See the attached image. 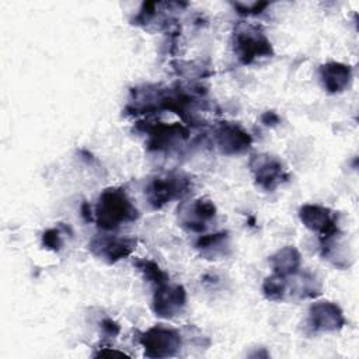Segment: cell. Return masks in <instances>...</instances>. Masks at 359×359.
Returning a JSON list of instances; mask_svg holds the SVG:
<instances>
[{
  "instance_id": "6da1fadb",
  "label": "cell",
  "mask_w": 359,
  "mask_h": 359,
  "mask_svg": "<svg viewBox=\"0 0 359 359\" xmlns=\"http://www.w3.org/2000/svg\"><path fill=\"white\" fill-rule=\"evenodd\" d=\"M139 217V212L122 188H107L95 205V222L102 230H115Z\"/></svg>"
},
{
  "instance_id": "7a4b0ae2",
  "label": "cell",
  "mask_w": 359,
  "mask_h": 359,
  "mask_svg": "<svg viewBox=\"0 0 359 359\" xmlns=\"http://www.w3.org/2000/svg\"><path fill=\"white\" fill-rule=\"evenodd\" d=\"M233 49L238 60L244 65L273 55L269 39L258 27L251 24L237 25L233 34Z\"/></svg>"
},
{
  "instance_id": "3957f363",
  "label": "cell",
  "mask_w": 359,
  "mask_h": 359,
  "mask_svg": "<svg viewBox=\"0 0 359 359\" xmlns=\"http://www.w3.org/2000/svg\"><path fill=\"white\" fill-rule=\"evenodd\" d=\"M191 188V181L180 174L158 175L151 180L144 191L147 202L153 209H160L174 199L184 196Z\"/></svg>"
},
{
  "instance_id": "277c9868",
  "label": "cell",
  "mask_w": 359,
  "mask_h": 359,
  "mask_svg": "<svg viewBox=\"0 0 359 359\" xmlns=\"http://www.w3.org/2000/svg\"><path fill=\"white\" fill-rule=\"evenodd\" d=\"M139 342L147 358H170L180 351L182 339L177 330L158 324L143 332Z\"/></svg>"
},
{
  "instance_id": "5b68a950",
  "label": "cell",
  "mask_w": 359,
  "mask_h": 359,
  "mask_svg": "<svg viewBox=\"0 0 359 359\" xmlns=\"http://www.w3.org/2000/svg\"><path fill=\"white\" fill-rule=\"evenodd\" d=\"M248 165L254 175L255 184L268 192L275 191L289 178L283 163L271 154H255L250 158Z\"/></svg>"
},
{
  "instance_id": "8992f818",
  "label": "cell",
  "mask_w": 359,
  "mask_h": 359,
  "mask_svg": "<svg viewBox=\"0 0 359 359\" xmlns=\"http://www.w3.org/2000/svg\"><path fill=\"white\" fill-rule=\"evenodd\" d=\"M299 219L309 230L318 234L321 244L337 237L339 233L335 215L321 205H303L299 210Z\"/></svg>"
},
{
  "instance_id": "52a82bcc",
  "label": "cell",
  "mask_w": 359,
  "mask_h": 359,
  "mask_svg": "<svg viewBox=\"0 0 359 359\" xmlns=\"http://www.w3.org/2000/svg\"><path fill=\"white\" fill-rule=\"evenodd\" d=\"M187 304V292L178 283L165 282L156 287L151 309L156 316L163 318H172L178 316Z\"/></svg>"
},
{
  "instance_id": "ba28073f",
  "label": "cell",
  "mask_w": 359,
  "mask_h": 359,
  "mask_svg": "<svg viewBox=\"0 0 359 359\" xmlns=\"http://www.w3.org/2000/svg\"><path fill=\"white\" fill-rule=\"evenodd\" d=\"M135 248L136 238L118 236H95L88 244V250L93 255L108 264H115L116 261L130 255Z\"/></svg>"
},
{
  "instance_id": "9c48e42d",
  "label": "cell",
  "mask_w": 359,
  "mask_h": 359,
  "mask_svg": "<svg viewBox=\"0 0 359 359\" xmlns=\"http://www.w3.org/2000/svg\"><path fill=\"white\" fill-rule=\"evenodd\" d=\"M307 324L314 331L334 332L345 325V317L337 303L321 300L310 306Z\"/></svg>"
},
{
  "instance_id": "30bf717a",
  "label": "cell",
  "mask_w": 359,
  "mask_h": 359,
  "mask_svg": "<svg viewBox=\"0 0 359 359\" xmlns=\"http://www.w3.org/2000/svg\"><path fill=\"white\" fill-rule=\"evenodd\" d=\"M216 144L224 154H238L250 149L252 137L240 125L222 122L215 132Z\"/></svg>"
},
{
  "instance_id": "8fae6325",
  "label": "cell",
  "mask_w": 359,
  "mask_h": 359,
  "mask_svg": "<svg viewBox=\"0 0 359 359\" xmlns=\"http://www.w3.org/2000/svg\"><path fill=\"white\" fill-rule=\"evenodd\" d=\"M147 146L151 150H164L188 137V129L180 123H157L147 129Z\"/></svg>"
},
{
  "instance_id": "7c38bea8",
  "label": "cell",
  "mask_w": 359,
  "mask_h": 359,
  "mask_svg": "<svg viewBox=\"0 0 359 359\" xmlns=\"http://www.w3.org/2000/svg\"><path fill=\"white\" fill-rule=\"evenodd\" d=\"M318 76L323 88L331 94H337L346 90V87L351 84L352 70L348 65L339 62H328L320 66Z\"/></svg>"
},
{
  "instance_id": "4fadbf2b",
  "label": "cell",
  "mask_w": 359,
  "mask_h": 359,
  "mask_svg": "<svg viewBox=\"0 0 359 359\" xmlns=\"http://www.w3.org/2000/svg\"><path fill=\"white\" fill-rule=\"evenodd\" d=\"M182 213V224L192 231H202L206 226V222L212 220L216 215V206L209 199H195L189 203Z\"/></svg>"
},
{
  "instance_id": "5bb4252c",
  "label": "cell",
  "mask_w": 359,
  "mask_h": 359,
  "mask_svg": "<svg viewBox=\"0 0 359 359\" xmlns=\"http://www.w3.org/2000/svg\"><path fill=\"white\" fill-rule=\"evenodd\" d=\"M269 264L273 269V273L287 278L299 272L302 265V257L294 247L286 245L269 257Z\"/></svg>"
},
{
  "instance_id": "9a60e30c",
  "label": "cell",
  "mask_w": 359,
  "mask_h": 359,
  "mask_svg": "<svg viewBox=\"0 0 359 359\" xmlns=\"http://www.w3.org/2000/svg\"><path fill=\"white\" fill-rule=\"evenodd\" d=\"M195 248L203 257L209 259H217L219 257L226 255V250L229 248V233L220 231L201 236L195 243Z\"/></svg>"
},
{
  "instance_id": "2e32d148",
  "label": "cell",
  "mask_w": 359,
  "mask_h": 359,
  "mask_svg": "<svg viewBox=\"0 0 359 359\" xmlns=\"http://www.w3.org/2000/svg\"><path fill=\"white\" fill-rule=\"evenodd\" d=\"M287 292V280L286 276L273 273L268 276L262 283V293L268 300L279 302L283 300Z\"/></svg>"
},
{
  "instance_id": "e0dca14e",
  "label": "cell",
  "mask_w": 359,
  "mask_h": 359,
  "mask_svg": "<svg viewBox=\"0 0 359 359\" xmlns=\"http://www.w3.org/2000/svg\"><path fill=\"white\" fill-rule=\"evenodd\" d=\"M135 265L143 273L144 279H147V282H150L156 287L168 282V275L154 261H151V259H137L135 262Z\"/></svg>"
},
{
  "instance_id": "ac0fdd59",
  "label": "cell",
  "mask_w": 359,
  "mask_h": 359,
  "mask_svg": "<svg viewBox=\"0 0 359 359\" xmlns=\"http://www.w3.org/2000/svg\"><path fill=\"white\" fill-rule=\"evenodd\" d=\"M42 244L43 247H46L48 250L52 251H59L63 241H62V236L60 231L57 229H48L43 234H42Z\"/></svg>"
},
{
  "instance_id": "d6986e66",
  "label": "cell",
  "mask_w": 359,
  "mask_h": 359,
  "mask_svg": "<svg viewBox=\"0 0 359 359\" xmlns=\"http://www.w3.org/2000/svg\"><path fill=\"white\" fill-rule=\"evenodd\" d=\"M101 330H102L105 337H111V338H115L119 334V331H121L119 325L114 320H111V318H105L101 323Z\"/></svg>"
},
{
  "instance_id": "ffe728a7",
  "label": "cell",
  "mask_w": 359,
  "mask_h": 359,
  "mask_svg": "<svg viewBox=\"0 0 359 359\" xmlns=\"http://www.w3.org/2000/svg\"><path fill=\"white\" fill-rule=\"evenodd\" d=\"M261 121H262V123L266 125V126H273V125L279 123L280 118H279V115H278L276 112H273V111H266V112L262 114Z\"/></svg>"
},
{
  "instance_id": "44dd1931",
  "label": "cell",
  "mask_w": 359,
  "mask_h": 359,
  "mask_svg": "<svg viewBox=\"0 0 359 359\" xmlns=\"http://www.w3.org/2000/svg\"><path fill=\"white\" fill-rule=\"evenodd\" d=\"M80 212H81V216H83V219H84L86 222H90V220L93 219V217H91V208H90V205H88L87 202H84V203L81 205Z\"/></svg>"
}]
</instances>
